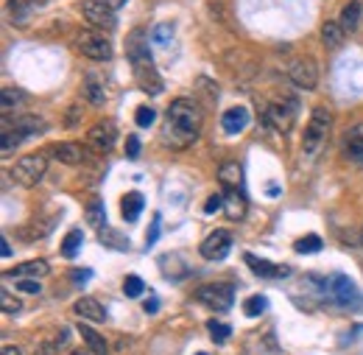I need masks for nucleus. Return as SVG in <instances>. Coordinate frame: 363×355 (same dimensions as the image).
I'll return each mask as SVG.
<instances>
[{"mask_svg":"<svg viewBox=\"0 0 363 355\" xmlns=\"http://www.w3.org/2000/svg\"><path fill=\"white\" fill-rule=\"evenodd\" d=\"M201 134V112L193 101L187 98H177L171 106H168V115H165V126H162V140L165 146L171 148H187L199 140Z\"/></svg>","mask_w":363,"mask_h":355,"instance_id":"nucleus-1","label":"nucleus"},{"mask_svg":"<svg viewBox=\"0 0 363 355\" xmlns=\"http://www.w3.org/2000/svg\"><path fill=\"white\" fill-rule=\"evenodd\" d=\"M76 50L92 62H109L112 59V43H109V37H104V31H90V28L79 31Z\"/></svg>","mask_w":363,"mask_h":355,"instance_id":"nucleus-2","label":"nucleus"},{"mask_svg":"<svg viewBox=\"0 0 363 355\" xmlns=\"http://www.w3.org/2000/svg\"><path fill=\"white\" fill-rule=\"evenodd\" d=\"M330 112L324 109V106H316L313 109V115H311V124H308V129H305V140H302V154L305 157H313L318 148H321V143L327 140V132H330Z\"/></svg>","mask_w":363,"mask_h":355,"instance_id":"nucleus-3","label":"nucleus"},{"mask_svg":"<svg viewBox=\"0 0 363 355\" xmlns=\"http://www.w3.org/2000/svg\"><path fill=\"white\" fill-rule=\"evenodd\" d=\"M196 300H199L201 305H207L210 311L224 313V311H229L232 302H235V288H232L229 283H207V285H201V288L196 291Z\"/></svg>","mask_w":363,"mask_h":355,"instance_id":"nucleus-4","label":"nucleus"},{"mask_svg":"<svg viewBox=\"0 0 363 355\" xmlns=\"http://www.w3.org/2000/svg\"><path fill=\"white\" fill-rule=\"evenodd\" d=\"M45 171H48L45 154H28V157L17 160V165L11 168V177H14L17 185H23V187H34V185L43 182Z\"/></svg>","mask_w":363,"mask_h":355,"instance_id":"nucleus-5","label":"nucleus"},{"mask_svg":"<svg viewBox=\"0 0 363 355\" xmlns=\"http://www.w3.org/2000/svg\"><path fill=\"white\" fill-rule=\"evenodd\" d=\"M115 11L118 9L109 0H84L82 3V14L98 31H115V26H118V14Z\"/></svg>","mask_w":363,"mask_h":355,"instance_id":"nucleus-6","label":"nucleus"},{"mask_svg":"<svg viewBox=\"0 0 363 355\" xmlns=\"http://www.w3.org/2000/svg\"><path fill=\"white\" fill-rule=\"evenodd\" d=\"M330 297H333L341 308H361L363 305L361 288H358L347 274H333V277H330Z\"/></svg>","mask_w":363,"mask_h":355,"instance_id":"nucleus-7","label":"nucleus"},{"mask_svg":"<svg viewBox=\"0 0 363 355\" xmlns=\"http://www.w3.org/2000/svg\"><path fill=\"white\" fill-rule=\"evenodd\" d=\"M288 79L299 89H316L318 84V65L311 56H299L288 67Z\"/></svg>","mask_w":363,"mask_h":355,"instance_id":"nucleus-8","label":"nucleus"},{"mask_svg":"<svg viewBox=\"0 0 363 355\" xmlns=\"http://www.w3.org/2000/svg\"><path fill=\"white\" fill-rule=\"evenodd\" d=\"M296 109H299L296 98H291V101H274V104H269V109H266V121L272 124L277 132H291V126L296 121Z\"/></svg>","mask_w":363,"mask_h":355,"instance_id":"nucleus-9","label":"nucleus"},{"mask_svg":"<svg viewBox=\"0 0 363 355\" xmlns=\"http://www.w3.org/2000/svg\"><path fill=\"white\" fill-rule=\"evenodd\" d=\"M199 252H201L204 261H224L229 252H232V235H229L227 229H216V232H210V235L201 241Z\"/></svg>","mask_w":363,"mask_h":355,"instance_id":"nucleus-10","label":"nucleus"},{"mask_svg":"<svg viewBox=\"0 0 363 355\" xmlns=\"http://www.w3.org/2000/svg\"><path fill=\"white\" fill-rule=\"evenodd\" d=\"M115 137H118V129H115L112 121H98L87 132V143H90V148L95 154H106V151H112Z\"/></svg>","mask_w":363,"mask_h":355,"instance_id":"nucleus-11","label":"nucleus"},{"mask_svg":"<svg viewBox=\"0 0 363 355\" xmlns=\"http://www.w3.org/2000/svg\"><path fill=\"white\" fill-rule=\"evenodd\" d=\"M135 82L145 95H162V89H165L162 79H160V73H157V67H154V62L135 65Z\"/></svg>","mask_w":363,"mask_h":355,"instance_id":"nucleus-12","label":"nucleus"},{"mask_svg":"<svg viewBox=\"0 0 363 355\" xmlns=\"http://www.w3.org/2000/svg\"><path fill=\"white\" fill-rule=\"evenodd\" d=\"M126 56H129L132 67H135V65H145V62H151L148 34H145L143 28H137V31H132V34L126 37Z\"/></svg>","mask_w":363,"mask_h":355,"instance_id":"nucleus-13","label":"nucleus"},{"mask_svg":"<svg viewBox=\"0 0 363 355\" xmlns=\"http://www.w3.org/2000/svg\"><path fill=\"white\" fill-rule=\"evenodd\" d=\"M243 261H246V266L252 268L257 277H263V280H285V277L291 274V268H288V266L272 263V261H266V258H257V255H246Z\"/></svg>","mask_w":363,"mask_h":355,"instance_id":"nucleus-14","label":"nucleus"},{"mask_svg":"<svg viewBox=\"0 0 363 355\" xmlns=\"http://www.w3.org/2000/svg\"><path fill=\"white\" fill-rule=\"evenodd\" d=\"M53 157L65 165H79V163L90 160V151L79 143H59V146H53Z\"/></svg>","mask_w":363,"mask_h":355,"instance_id":"nucleus-15","label":"nucleus"},{"mask_svg":"<svg viewBox=\"0 0 363 355\" xmlns=\"http://www.w3.org/2000/svg\"><path fill=\"white\" fill-rule=\"evenodd\" d=\"M45 0H9V11H11V20L17 26H26L40 9H43Z\"/></svg>","mask_w":363,"mask_h":355,"instance_id":"nucleus-16","label":"nucleus"},{"mask_svg":"<svg viewBox=\"0 0 363 355\" xmlns=\"http://www.w3.org/2000/svg\"><path fill=\"white\" fill-rule=\"evenodd\" d=\"M249 126V109L246 106H232L221 115V129L227 134H240Z\"/></svg>","mask_w":363,"mask_h":355,"instance_id":"nucleus-17","label":"nucleus"},{"mask_svg":"<svg viewBox=\"0 0 363 355\" xmlns=\"http://www.w3.org/2000/svg\"><path fill=\"white\" fill-rule=\"evenodd\" d=\"M73 313L82 316L84 322H106V308H104L98 300H92V297H82V300L73 305Z\"/></svg>","mask_w":363,"mask_h":355,"instance_id":"nucleus-18","label":"nucleus"},{"mask_svg":"<svg viewBox=\"0 0 363 355\" xmlns=\"http://www.w3.org/2000/svg\"><path fill=\"white\" fill-rule=\"evenodd\" d=\"M82 92H84V98L90 101L92 106H101V104L106 101V84H104V79H101V76H95V73H90V76L84 79Z\"/></svg>","mask_w":363,"mask_h":355,"instance_id":"nucleus-19","label":"nucleus"},{"mask_svg":"<svg viewBox=\"0 0 363 355\" xmlns=\"http://www.w3.org/2000/svg\"><path fill=\"white\" fill-rule=\"evenodd\" d=\"M98 241L106 246V249H115V252H126L132 244H129V238L126 235H121L118 229H112V226H101L98 229Z\"/></svg>","mask_w":363,"mask_h":355,"instance_id":"nucleus-20","label":"nucleus"},{"mask_svg":"<svg viewBox=\"0 0 363 355\" xmlns=\"http://www.w3.org/2000/svg\"><path fill=\"white\" fill-rule=\"evenodd\" d=\"M224 213H227L229 222H240L246 216V199L240 190H229L224 196Z\"/></svg>","mask_w":363,"mask_h":355,"instance_id":"nucleus-21","label":"nucleus"},{"mask_svg":"<svg viewBox=\"0 0 363 355\" xmlns=\"http://www.w3.org/2000/svg\"><path fill=\"white\" fill-rule=\"evenodd\" d=\"M143 204H145L143 193H137V190L126 193L123 202H121V213H123V219H126V222H137L140 213H143Z\"/></svg>","mask_w":363,"mask_h":355,"instance_id":"nucleus-22","label":"nucleus"},{"mask_svg":"<svg viewBox=\"0 0 363 355\" xmlns=\"http://www.w3.org/2000/svg\"><path fill=\"white\" fill-rule=\"evenodd\" d=\"M361 14H363V9H361V3L358 0H350L344 9H341V26H344V31H358V26H361Z\"/></svg>","mask_w":363,"mask_h":355,"instance_id":"nucleus-23","label":"nucleus"},{"mask_svg":"<svg viewBox=\"0 0 363 355\" xmlns=\"http://www.w3.org/2000/svg\"><path fill=\"white\" fill-rule=\"evenodd\" d=\"M48 271V263L45 261H26V263H20V266H14L9 274H14L17 280H23V277H34V280H40V277H45Z\"/></svg>","mask_w":363,"mask_h":355,"instance_id":"nucleus-24","label":"nucleus"},{"mask_svg":"<svg viewBox=\"0 0 363 355\" xmlns=\"http://www.w3.org/2000/svg\"><path fill=\"white\" fill-rule=\"evenodd\" d=\"M218 179H221V185H224L227 190H240L243 171H240V165H238V163H224V165L218 168Z\"/></svg>","mask_w":363,"mask_h":355,"instance_id":"nucleus-25","label":"nucleus"},{"mask_svg":"<svg viewBox=\"0 0 363 355\" xmlns=\"http://www.w3.org/2000/svg\"><path fill=\"white\" fill-rule=\"evenodd\" d=\"M344 26L341 23H335V20H327L324 26H321V40H324V45L327 48H341V43H344Z\"/></svg>","mask_w":363,"mask_h":355,"instance_id":"nucleus-26","label":"nucleus"},{"mask_svg":"<svg viewBox=\"0 0 363 355\" xmlns=\"http://www.w3.org/2000/svg\"><path fill=\"white\" fill-rule=\"evenodd\" d=\"M347 157L363 165V124L347 134Z\"/></svg>","mask_w":363,"mask_h":355,"instance_id":"nucleus-27","label":"nucleus"},{"mask_svg":"<svg viewBox=\"0 0 363 355\" xmlns=\"http://www.w3.org/2000/svg\"><path fill=\"white\" fill-rule=\"evenodd\" d=\"M82 244H84V232H82V229H70V232L65 235V241H62V255H65L67 261H73V258L82 252Z\"/></svg>","mask_w":363,"mask_h":355,"instance_id":"nucleus-28","label":"nucleus"},{"mask_svg":"<svg viewBox=\"0 0 363 355\" xmlns=\"http://www.w3.org/2000/svg\"><path fill=\"white\" fill-rule=\"evenodd\" d=\"M79 333H82V339H84V344L92 350V355H106V342L92 330L87 322H82L79 324Z\"/></svg>","mask_w":363,"mask_h":355,"instance_id":"nucleus-29","label":"nucleus"},{"mask_svg":"<svg viewBox=\"0 0 363 355\" xmlns=\"http://www.w3.org/2000/svg\"><path fill=\"white\" fill-rule=\"evenodd\" d=\"M26 137H28V134L20 132L17 126H14V129H9V126H6V129H3V157H9V154H11V151L26 140Z\"/></svg>","mask_w":363,"mask_h":355,"instance_id":"nucleus-30","label":"nucleus"},{"mask_svg":"<svg viewBox=\"0 0 363 355\" xmlns=\"http://www.w3.org/2000/svg\"><path fill=\"white\" fill-rule=\"evenodd\" d=\"M321 246H324V244H321L318 235H305V238H299V241L294 244V249H296L299 255H316Z\"/></svg>","mask_w":363,"mask_h":355,"instance_id":"nucleus-31","label":"nucleus"},{"mask_svg":"<svg viewBox=\"0 0 363 355\" xmlns=\"http://www.w3.org/2000/svg\"><path fill=\"white\" fill-rule=\"evenodd\" d=\"M87 222L90 226H106V213H104V204L98 202V199H92L90 204H87Z\"/></svg>","mask_w":363,"mask_h":355,"instance_id":"nucleus-32","label":"nucleus"},{"mask_svg":"<svg viewBox=\"0 0 363 355\" xmlns=\"http://www.w3.org/2000/svg\"><path fill=\"white\" fill-rule=\"evenodd\" d=\"M269 308V300L266 297H260V294H255V297H249L246 302H243V313L249 316V319H255V316H260V313Z\"/></svg>","mask_w":363,"mask_h":355,"instance_id":"nucleus-33","label":"nucleus"},{"mask_svg":"<svg viewBox=\"0 0 363 355\" xmlns=\"http://www.w3.org/2000/svg\"><path fill=\"white\" fill-rule=\"evenodd\" d=\"M207 330H210L213 342H218V344H224L229 336H232V327L224 324V322H218V319H210V322H207Z\"/></svg>","mask_w":363,"mask_h":355,"instance_id":"nucleus-34","label":"nucleus"},{"mask_svg":"<svg viewBox=\"0 0 363 355\" xmlns=\"http://www.w3.org/2000/svg\"><path fill=\"white\" fill-rule=\"evenodd\" d=\"M123 294H126L129 300H137L140 294H145V283H143L137 274H129V277L123 280Z\"/></svg>","mask_w":363,"mask_h":355,"instance_id":"nucleus-35","label":"nucleus"},{"mask_svg":"<svg viewBox=\"0 0 363 355\" xmlns=\"http://www.w3.org/2000/svg\"><path fill=\"white\" fill-rule=\"evenodd\" d=\"M151 40L157 45L171 43V40H174V26H171V23H160V26L151 31Z\"/></svg>","mask_w":363,"mask_h":355,"instance_id":"nucleus-36","label":"nucleus"},{"mask_svg":"<svg viewBox=\"0 0 363 355\" xmlns=\"http://www.w3.org/2000/svg\"><path fill=\"white\" fill-rule=\"evenodd\" d=\"M17 104H23V92H20V89H11V87L3 89V115H9L11 106H17Z\"/></svg>","mask_w":363,"mask_h":355,"instance_id":"nucleus-37","label":"nucleus"},{"mask_svg":"<svg viewBox=\"0 0 363 355\" xmlns=\"http://www.w3.org/2000/svg\"><path fill=\"white\" fill-rule=\"evenodd\" d=\"M0 308H3V313H9V316H11V313L20 311L23 305H20V300H17V297H11V294L3 288V291H0Z\"/></svg>","mask_w":363,"mask_h":355,"instance_id":"nucleus-38","label":"nucleus"},{"mask_svg":"<svg viewBox=\"0 0 363 355\" xmlns=\"http://www.w3.org/2000/svg\"><path fill=\"white\" fill-rule=\"evenodd\" d=\"M154 118H157V112H154L151 106H140V109L135 112V121H137V126H140V129L151 126V124H154Z\"/></svg>","mask_w":363,"mask_h":355,"instance_id":"nucleus-39","label":"nucleus"},{"mask_svg":"<svg viewBox=\"0 0 363 355\" xmlns=\"http://www.w3.org/2000/svg\"><path fill=\"white\" fill-rule=\"evenodd\" d=\"M17 288L26 291V294H43V285H40V280H34V277H23V280H17Z\"/></svg>","mask_w":363,"mask_h":355,"instance_id":"nucleus-40","label":"nucleus"},{"mask_svg":"<svg viewBox=\"0 0 363 355\" xmlns=\"http://www.w3.org/2000/svg\"><path fill=\"white\" fill-rule=\"evenodd\" d=\"M126 157L137 160L140 157V137L137 134H126Z\"/></svg>","mask_w":363,"mask_h":355,"instance_id":"nucleus-41","label":"nucleus"},{"mask_svg":"<svg viewBox=\"0 0 363 355\" xmlns=\"http://www.w3.org/2000/svg\"><path fill=\"white\" fill-rule=\"evenodd\" d=\"M218 210H224V196L221 193H213L207 199V204H204V213H218Z\"/></svg>","mask_w":363,"mask_h":355,"instance_id":"nucleus-42","label":"nucleus"},{"mask_svg":"<svg viewBox=\"0 0 363 355\" xmlns=\"http://www.w3.org/2000/svg\"><path fill=\"white\" fill-rule=\"evenodd\" d=\"M160 222H162L160 216L151 219V229H148V235H145V246H154V244H157V238H160Z\"/></svg>","mask_w":363,"mask_h":355,"instance_id":"nucleus-43","label":"nucleus"},{"mask_svg":"<svg viewBox=\"0 0 363 355\" xmlns=\"http://www.w3.org/2000/svg\"><path fill=\"white\" fill-rule=\"evenodd\" d=\"M73 280H76V283H87V280H90V268H76Z\"/></svg>","mask_w":363,"mask_h":355,"instance_id":"nucleus-44","label":"nucleus"},{"mask_svg":"<svg viewBox=\"0 0 363 355\" xmlns=\"http://www.w3.org/2000/svg\"><path fill=\"white\" fill-rule=\"evenodd\" d=\"M143 311H145V313H157V311H160V302H157V300L151 297V300H148V302L143 305Z\"/></svg>","mask_w":363,"mask_h":355,"instance_id":"nucleus-45","label":"nucleus"},{"mask_svg":"<svg viewBox=\"0 0 363 355\" xmlns=\"http://www.w3.org/2000/svg\"><path fill=\"white\" fill-rule=\"evenodd\" d=\"M0 246H3V249H0V255H3V258H11V246H9V241H6V238L0 241Z\"/></svg>","mask_w":363,"mask_h":355,"instance_id":"nucleus-46","label":"nucleus"},{"mask_svg":"<svg viewBox=\"0 0 363 355\" xmlns=\"http://www.w3.org/2000/svg\"><path fill=\"white\" fill-rule=\"evenodd\" d=\"M3 355H23L17 347H3Z\"/></svg>","mask_w":363,"mask_h":355,"instance_id":"nucleus-47","label":"nucleus"},{"mask_svg":"<svg viewBox=\"0 0 363 355\" xmlns=\"http://www.w3.org/2000/svg\"><path fill=\"white\" fill-rule=\"evenodd\" d=\"M109 3H112V6H115V9H121V6H123V3H126V0H109Z\"/></svg>","mask_w":363,"mask_h":355,"instance_id":"nucleus-48","label":"nucleus"},{"mask_svg":"<svg viewBox=\"0 0 363 355\" xmlns=\"http://www.w3.org/2000/svg\"><path fill=\"white\" fill-rule=\"evenodd\" d=\"M70 355H90V353H84V350H76V353H70Z\"/></svg>","mask_w":363,"mask_h":355,"instance_id":"nucleus-49","label":"nucleus"},{"mask_svg":"<svg viewBox=\"0 0 363 355\" xmlns=\"http://www.w3.org/2000/svg\"><path fill=\"white\" fill-rule=\"evenodd\" d=\"M196 355H207V353H196Z\"/></svg>","mask_w":363,"mask_h":355,"instance_id":"nucleus-50","label":"nucleus"},{"mask_svg":"<svg viewBox=\"0 0 363 355\" xmlns=\"http://www.w3.org/2000/svg\"><path fill=\"white\" fill-rule=\"evenodd\" d=\"M361 241H363V232H361Z\"/></svg>","mask_w":363,"mask_h":355,"instance_id":"nucleus-51","label":"nucleus"}]
</instances>
